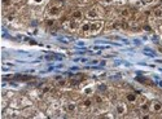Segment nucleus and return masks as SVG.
<instances>
[{
	"label": "nucleus",
	"mask_w": 162,
	"mask_h": 119,
	"mask_svg": "<svg viewBox=\"0 0 162 119\" xmlns=\"http://www.w3.org/2000/svg\"><path fill=\"white\" fill-rule=\"evenodd\" d=\"M79 30L82 31L83 34H90V22H86V23H82L80 25Z\"/></svg>",
	"instance_id": "nucleus-7"
},
{
	"label": "nucleus",
	"mask_w": 162,
	"mask_h": 119,
	"mask_svg": "<svg viewBox=\"0 0 162 119\" xmlns=\"http://www.w3.org/2000/svg\"><path fill=\"white\" fill-rule=\"evenodd\" d=\"M71 17L74 18V20H80V18H82L83 17V13H82V10H79V9H75V10H74L73 12V13H71Z\"/></svg>",
	"instance_id": "nucleus-8"
},
{
	"label": "nucleus",
	"mask_w": 162,
	"mask_h": 119,
	"mask_svg": "<svg viewBox=\"0 0 162 119\" xmlns=\"http://www.w3.org/2000/svg\"><path fill=\"white\" fill-rule=\"evenodd\" d=\"M104 26V22L103 21H93L90 22V34H96L99 33Z\"/></svg>",
	"instance_id": "nucleus-3"
},
{
	"label": "nucleus",
	"mask_w": 162,
	"mask_h": 119,
	"mask_svg": "<svg viewBox=\"0 0 162 119\" xmlns=\"http://www.w3.org/2000/svg\"><path fill=\"white\" fill-rule=\"evenodd\" d=\"M65 109L69 111V113H74L77 110V105L74 104V102H69V104H66V106H65Z\"/></svg>",
	"instance_id": "nucleus-11"
},
{
	"label": "nucleus",
	"mask_w": 162,
	"mask_h": 119,
	"mask_svg": "<svg viewBox=\"0 0 162 119\" xmlns=\"http://www.w3.org/2000/svg\"><path fill=\"white\" fill-rule=\"evenodd\" d=\"M101 9L99 8V7H92L91 9L87 10V13H86V17L87 18H90V20H97V18H100L101 17Z\"/></svg>",
	"instance_id": "nucleus-2"
},
{
	"label": "nucleus",
	"mask_w": 162,
	"mask_h": 119,
	"mask_svg": "<svg viewBox=\"0 0 162 119\" xmlns=\"http://www.w3.org/2000/svg\"><path fill=\"white\" fill-rule=\"evenodd\" d=\"M83 105V108H91V105H92V100L91 98H86L84 101L82 102Z\"/></svg>",
	"instance_id": "nucleus-12"
},
{
	"label": "nucleus",
	"mask_w": 162,
	"mask_h": 119,
	"mask_svg": "<svg viewBox=\"0 0 162 119\" xmlns=\"http://www.w3.org/2000/svg\"><path fill=\"white\" fill-rule=\"evenodd\" d=\"M115 113L118 115H124L127 113V108H126V105H124L123 102H119V104H117L115 106Z\"/></svg>",
	"instance_id": "nucleus-6"
},
{
	"label": "nucleus",
	"mask_w": 162,
	"mask_h": 119,
	"mask_svg": "<svg viewBox=\"0 0 162 119\" xmlns=\"http://www.w3.org/2000/svg\"><path fill=\"white\" fill-rule=\"evenodd\" d=\"M140 110H141L143 113H147V111L149 110V105H148L147 102H144V104H141V105H140Z\"/></svg>",
	"instance_id": "nucleus-13"
},
{
	"label": "nucleus",
	"mask_w": 162,
	"mask_h": 119,
	"mask_svg": "<svg viewBox=\"0 0 162 119\" xmlns=\"http://www.w3.org/2000/svg\"><path fill=\"white\" fill-rule=\"evenodd\" d=\"M61 10H62V2H57V3H53L48 7L47 9V16L49 18H56L61 14Z\"/></svg>",
	"instance_id": "nucleus-1"
},
{
	"label": "nucleus",
	"mask_w": 162,
	"mask_h": 119,
	"mask_svg": "<svg viewBox=\"0 0 162 119\" xmlns=\"http://www.w3.org/2000/svg\"><path fill=\"white\" fill-rule=\"evenodd\" d=\"M92 92V89L91 88H87V89H84V93H91Z\"/></svg>",
	"instance_id": "nucleus-17"
},
{
	"label": "nucleus",
	"mask_w": 162,
	"mask_h": 119,
	"mask_svg": "<svg viewBox=\"0 0 162 119\" xmlns=\"http://www.w3.org/2000/svg\"><path fill=\"white\" fill-rule=\"evenodd\" d=\"M126 98H127L128 102L134 104V102H136V100H138V95H136V93H127Z\"/></svg>",
	"instance_id": "nucleus-9"
},
{
	"label": "nucleus",
	"mask_w": 162,
	"mask_h": 119,
	"mask_svg": "<svg viewBox=\"0 0 162 119\" xmlns=\"http://www.w3.org/2000/svg\"><path fill=\"white\" fill-rule=\"evenodd\" d=\"M2 2H3V4H4V5H8V4L10 3V0H2Z\"/></svg>",
	"instance_id": "nucleus-16"
},
{
	"label": "nucleus",
	"mask_w": 162,
	"mask_h": 119,
	"mask_svg": "<svg viewBox=\"0 0 162 119\" xmlns=\"http://www.w3.org/2000/svg\"><path fill=\"white\" fill-rule=\"evenodd\" d=\"M47 25H48V26H53L55 21H53V20H48V21H47Z\"/></svg>",
	"instance_id": "nucleus-15"
},
{
	"label": "nucleus",
	"mask_w": 162,
	"mask_h": 119,
	"mask_svg": "<svg viewBox=\"0 0 162 119\" xmlns=\"http://www.w3.org/2000/svg\"><path fill=\"white\" fill-rule=\"evenodd\" d=\"M144 29H145V30H148V31H152V29L149 27V26H144Z\"/></svg>",
	"instance_id": "nucleus-19"
},
{
	"label": "nucleus",
	"mask_w": 162,
	"mask_h": 119,
	"mask_svg": "<svg viewBox=\"0 0 162 119\" xmlns=\"http://www.w3.org/2000/svg\"><path fill=\"white\" fill-rule=\"evenodd\" d=\"M121 16H122V17H128V16H130V10H128V9H123V10L121 12Z\"/></svg>",
	"instance_id": "nucleus-14"
},
{
	"label": "nucleus",
	"mask_w": 162,
	"mask_h": 119,
	"mask_svg": "<svg viewBox=\"0 0 162 119\" xmlns=\"http://www.w3.org/2000/svg\"><path fill=\"white\" fill-rule=\"evenodd\" d=\"M153 16L156 18H162V7H156L153 9Z\"/></svg>",
	"instance_id": "nucleus-10"
},
{
	"label": "nucleus",
	"mask_w": 162,
	"mask_h": 119,
	"mask_svg": "<svg viewBox=\"0 0 162 119\" xmlns=\"http://www.w3.org/2000/svg\"><path fill=\"white\" fill-rule=\"evenodd\" d=\"M96 101H97V102H103V100H101L100 97H99V96H97V97H96Z\"/></svg>",
	"instance_id": "nucleus-18"
},
{
	"label": "nucleus",
	"mask_w": 162,
	"mask_h": 119,
	"mask_svg": "<svg viewBox=\"0 0 162 119\" xmlns=\"http://www.w3.org/2000/svg\"><path fill=\"white\" fill-rule=\"evenodd\" d=\"M35 3H42V0H34Z\"/></svg>",
	"instance_id": "nucleus-20"
},
{
	"label": "nucleus",
	"mask_w": 162,
	"mask_h": 119,
	"mask_svg": "<svg viewBox=\"0 0 162 119\" xmlns=\"http://www.w3.org/2000/svg\"><path fill=\"white\" fill-rule=\"evenodd\" d=\"M64 26L67 30H70V31H75V30H78L80 27V23H79L78 20H74V18H73V20H70V21H66L64 23Z\"/></svg>",
	"instance_id": "nucleus-4"
},
{
	"label": "nucleus",
	"mask_w": 162,
	"mask_h": 119,
	"mask_svg": "<svg viewBox=\"0 0 162 119\" xmlns=\"http://www.w3.org/2000/svg\"><path fill=\"white\" fill-rule=\"evenodd\" d=\"M149 109H151L153 113H160L162 110V102L158 101V100H154L149 104Z\"/></svg>",
	"instance_id": "nucleus-5"
}]
</instances>
